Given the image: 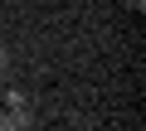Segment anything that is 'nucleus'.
Returning a JSON list of instances; mask_svg holds the SVG:
<instances>
[{
    "label": "nucleus",
    "instance_id": "nucleus-1",
    "mask_svg": "<svg viewBox=\"0 0 146 131\" xmlns=\"http://www.w3.org/2000/svg\"><path fill=\"white\" fill-rule=\"evenodd\" d=\"M25 126H34V117H29V112H15V107H0V131H25Z\"/></svg>",
    "mask_w": 146,
    "mask_h": 131
},
{
    "label": "nucleus",
    "instance_id": "nucleus-2",
    "mask_svg": "<svg viewBox=\"0 0 146 131\" xmlns=\"http://www.w3.org/2000/svg\"><path fill=\"white\" fill-rule=\"evenodd\" d=\"M5 107H15V112H29V92H20V88H5Z\"/></svg>",
    "mask_w": 146,
    "mask_h": 131
},
{
    "label": "nucleus",
    "instance_id": "nucleus-3",
    "mask_svg": "<svg viewBox=\"0 0 146 131\" xmlns=\"http://www.w3.org/2000/svg\"><path fill=\"white\" fill-rule=\"evenodd\" d=\"M10 63H15V58H10V44L0 39V78H10Z\"/></svg>",
    "mask_w": 146,
    "mask_h": 131
},
{
    "label": "nucleus",
    "instance_id": "nucleus-4",
    "mask_svg": "<svg viewBox=\"0 0 146 131\" xmlns=\"http://www.w3.org/2000/svg\"><path fill=\"white\" fill-rule=\"evenodd\" d=\"M117 5H127V10H146V0H117Z\"/></svg>",
    "mask_w": 146,
    "mask_h": 131
}]
</instances>
